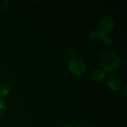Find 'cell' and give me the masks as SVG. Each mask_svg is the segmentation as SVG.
Segmentation results:
<instances>
[{"mask_svg": "<svg viewBox=\"0 0 127 127\" xmlns=\"http://www.w3.org/2000/svg\"><path fill=\"white\" fill-rule=\"evenodd\" d=\"M119 56L114 51H106L100 57V65L102 69L106 72H114L120 66Z\"/></svg>", "mask_w": 127, "mask_h": 127, "instance_id": "1", "label": "cell"}, {"mask_svg": "<svg viewBox=\"0 0 127 127\" xmlns=\"http://www.w3.org/2000/svg\"><path fill=\"white\" fill-rule=\"evenodd\" d=\"M86 62L80 57L72 58L68 64V69L75 76H80L86 71Z\"/></svg>", "mask_w": 127, "mask_h": 127, "instance_id": "2", "label": "cell"}, {"mask_svg": "<svg viewBox=\"0 0 127 127\" xmlns=\"http://www.w3.org/2000/svg\"><path fill=\"white\" fill-rule=\"evenodd\" d=\"M99 26H100L99 29L101 30L103 32H104L106 34H107L115 28V22L112 16L109 14H106L100 18L99 22Z\"/></svg>", "mask_w": 127, "mask_h": 127, "instance_id": "3", "label": "cell"}, {"mask_svg": "<svg viewBox=\"0 0 127 127\" xmlns=\"http://www.w3.org/2000/svg\"><path fill=\"white\" fill-rule=\"evenodd\" d=\"M106 83L111 90L117 91L122 86V80L118 75H112L107 78Z\"/></svg>", "mask_w": 127, "mask_h": 127, "instance_id": "4", "label": "cell"}, {"mask_svg": "<svg viewBox=\"0 0 127 127\" xmlns=\"http://www.w3.org/2000/svg\"><path fill=\"white\" fill-rule=\"evenodd\" d=\"M106 77L105 71L101 68H95L92 73V77L97 82H101Z\"/></svg>", "mask_w": 127, "mask_h": 127, "instance_id": "5", "label": "cell"}, {"mask_svg": "<svg viewBox=\"0 0 127 127\" xmlns=\"http://www.w3.org/2000/svg\"><path fill=\"white\" fill-rule=\"evenodd\" d=\"M107 34H106L104 32H103L101 30L98 29V30H95V31H92L89 33V37L91 39H97V40H100L103 41V39L106 37Z\"/></svg>", "mask_w": 127, "mask_h": 127, "instance_id": "6", "label": "cell"}, {"mask_svg": "<svg viewBox=\"0 0 127 127\" xmlns=\"http://www.w3.org/2000/svg\"><path fill=\"white\" fill-rule=\"evenodd\" d=\"M10 92V86L6 82L0 83V97H5Z\"/></svg>", "mask_w": 127, "mask_h": 127, "instance_id": "7", "label": "cell"}, {"mask_svg": "<svg viewBox=\"0 0 127 127\" xmlns=\"http://www.w3.org/2000/svg\"><path fill=\"white\" fill-rule=\"evenodd\" d=\"M7 109V106L4 101L1 99H0V117L3 116L5 114Z\"/></svg>", "mask_w": 127, "mask_h": 127, "instance_id": "8", "label": "cell"}, {"mask_svg": "<svg viewBox=\"0 0 127 127\" xmlns=\"http://www.w3.org/2000/svg\"><path fill=\"white\" fill-rule=\"evenodd\" d=\"M9 4L8 0H0V11L4 10Z\"/></svg>", "mask_w": 127, "mask_h": 127, "instance_id": "9", "label": "cell"}, {"mask_svg": "<svg viewBox=\"0 0 127 127\" xmlns=\"http://www.w3.org/2000/svg\"><path fill=\"white\" fill-rule=\"evenodd\" d=\"M103 42L106 44V45H111L112 43V42H113V40H112V38L111 37V36H106V37L103 39Z\"/></svg>", "mask_w": 127, "mask_h": 127, "instance_id": "10", "label": "cell"}, {"mask_svg": "<svg viewBox=\"0 0 127 127\" xmlns=\"http://www.w3.org/2000/svg\"><path fill=\"white\" fill-rule=\"evenodd\" d=\"M64 127H81L80 124H78L77 123L75 122H69L68 124H66Z\"/></svg>", "mask_w": 127, "mask_h": 127, "instance_id": "11", "label": "cell"}, {"mask_svg": "<svg viewBox=\"0 0 127 127\" xmlns=\"http://www.w3.org/2000/svg\"></svg>", "mask_w": 127, "mask_h": 127, "instance_id": "12", "label": "cell"}]
</instances>
